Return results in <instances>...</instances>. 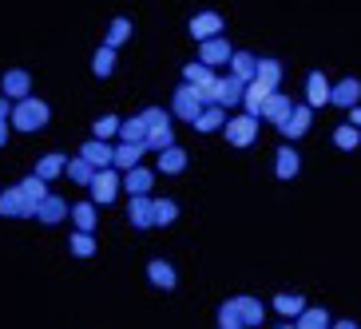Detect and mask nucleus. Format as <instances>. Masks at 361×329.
I'll return each mask as SVG.
<instances>
[{
  "mask_svg": "<svg viewBox=\"0 0 361 329\" xmlns=\"http://www.w3.org/2000/svg\"><path fill=\"white\" fill-rule=\"evenodd\" d=\"M290 111H294V104H290L282 92H270V99H266V107H262V119H270V123L278 128V123L290 116Z\"/></svg>",
  "mask_w": 361,
  "mask_h": 329,
  "instance_id": "27",
  "label": "nucleus"
},
{
  "mask_svg": "<svg viewBox=\"0 0 361 329\" xmlns=\"http://www.w3.org/2000/svg\"><path fill=\"white\" fill-rule=\"evenodd\" d=\"M92 72H96L99 80H107V75L116 72V48H107V44H104V48L92 56Z\"/></svg>",
  "mask_w": 361,
  "mask_h": 329,
  "instance_id": "37",
  "label": "nucleus"
},
{
  "mask_svg": "<svg viewBox=\"0 0 361 329\" xmlns=\"http://www.w3.org/2000/svg\"><path fill=\"white\" fill-rule=\"evenodd\" d=\"M187 163H191V159H187V151L175 147V143H171L167 151H159V170H163V175H183Z\"/></svg>",
  "mask_w": 361,
  "mask_h": 329,
  "instance_id": "25",
  "label": "nucleus"
},
{
  "mask_svg": "<svg viewBox=\"0 0 361 329\" xmlns=\"http://www.w3.org/2000/svg\"><path fill=\"white\" fill-rule=\"evenodd\" d=\"M68 179L72 182H80V187H92V179H96V167H92V163L84 159V155H80V159H72L68 163V170H64Z\"/></svg>",
  "mask_w": 361,
  "mask_h": 329,
  "instance_id": "34",
  "label": "nucleus"
},
{
  "mask_svg": "<svg viewBox=\"0 0 361 329\" xmlns=\"http://www.w3.org/2000/svg\"><path fill=\"white\" fill-rule=\"evenodd\" d=\"M191 36H195V40H211V36H223V16H219L214 8L195 12V16H191Z\"/></svg>",
  "mask_w": 361,
  "mask_h": 329,
  "instance_id": "9",
  "label": "nucleus"
},
{
  "mask_svg": "<svg viewBox=\"0 0 361 329\" xmlns=\"http://www.w3.org/2000/svg\"><path fill=\"white\" fill-rule=\"evenodd\" d=\"M202 96H199V87L195 84H183L179 92H175V99H171V116H179V119H191L195 123V116L202 111Z\"/></svg>",
  "mask_w": 361,
  "mask_h": 329,
  "instance_id": "3",
  "label": "nucleus"
},
{
  "mask_svg": "<svg viewBox=\"0 0 361 329\" xmlns=\"http://www.w3.org/2000/svg\"><path fill=\"white\" fill-rule=\"evenodd\" d=\"M0 92L16 104V99H28V92H32V75L24 72V68H8L4 72V80H0Z\"/></svg>",
  "mask_w": 361,
  "mask_h": 329,
  "instance_id": "6",
  "label": "nucleus"
},
{
  "mask_svg": "<svg viewBox=\"0 0 361 329\" xmlns=\"http://www.w3.org/2000/svg\"><path fill=\"white\" fill-rule=\"evenodd\" d=\"M306 104L310 107H326L329 104V80H326V72H310L306 75Z\"/></svg>",
  "mask_w": 361,
  "mask_h": 329,
  "instance_id": "17",
  "label": "nucleus"
},
{
  "mask_svg": "<svg viewBox=\"0 0 361 329\" xmlns=\"http://www.w3.org/2000/svg\"><path fill=\"white\" fill-rule=\"evenodd\" d=\"M68 246H72L75 258H96V238H92L87 230H75L72 238H68Z\"/></svg>",
  "mask_w": 361,
  "mask_h": 329,
  "instance_id": "39",
  "label": "nucleus"
},
{
  "mask_svg": "<svg viewBox=\"0 0 361 329\" xmlns=\"http://www.w3.org/2000/svg\"><path fill=\"white\" fill-rule=\"evenodd\" d=\"M243 92H246L243 80H234V75H223V80L214 84V104H219V107H234V104H243Z\"/></svg>",
  "mask_w": 361,
  "mask_h": 329,
  "instance_id": "12",
  "label": "nucleus"
},
{
  "mask_svg": "<svg viewBox=\"0 0 361 329\" xmlns=\"http://www.w3.org/2000/svg\"><path fill=\"white\" fill-rule=\"evenodd\" d=\"M116 199H119V170L116 167L96 170V179H92V202L104 206V202H116Z\"/></svg>",
  "mask_w": 361,
  "mask_h": 329,
  "instance_id": "4",
  "label": "nucleus"
},
{
  "mask_svg": "<svg viewBox=\"0 0 361 329\" xmlns=\"http://www.w3.org/2000/svg\"><path fill=\"white\" fill-rule=\"evenodd\" d=\"M255 80H258V84H266V87H274V92H278V84H282V64H278V60H258Z\"/></svg>",
  "mask_w": 361,
  "mask_h": 329,
  "instance_id": "35",
  "label": "nucleus"
},
{
  "mask_svg": "<svg viewBox=\"0 0 361 329\" xmlns=\"http://www.w3.org/2000/svg\"><path fill=\"white\" fill-rule=\"evenodd\" d=\"M147 282L155 290H175L179 278H175V266H171L167 258H151V262H147Z\"/></svg>",
  "mask_w": 361,
  "mask_h": 329,
  "instance_id": "13",
  "label": "nucleus"
},
{
  "mask_svg": "<svg viewBox=\"0 0 361 329\" xmlns=\"http://www.w3.org/2000/svg\"><path fill=\"white\" fill-rule=\"evenodd\" d=\"M139 119L147 123V131H155V128H167L171 123V111H163V107H147V111H139Z\"/></svg>",
  "mask_w": 361,
  "mask_h": 329,
  "instance_id": "43",
  "label": "nucleus"
},
{
  "mask_svg": "<svg viewBox=\"0 0 361 329\" xmlns=\"http://www.w3.org/2000/svg\"><path fill=\"white\" fill-rule=\"evenodd\" d=\"M226 123V107L211 104V107H202L199 116H195V131H202V135H211V131H223Z\"/></svg>",
  "mask_w": 361,
  "mask_h": 329,
  "instance_id": "19",
  "label": "nucleus"
},
{
  "mask_svg": "<svg viewBox=\"0 0 361 329\" xmlns=\"http://www.w3.org/2000/svg\"><path fill=\"white\" fill-rule=\"evenodd\" d=\"M274 309H278V314H286V318H298V314L306 309V297H302V294H278L274 297Z\"/></svg>",
  "mask_w": 361,
  "mask_h": 329,
  "instance_id": "41",
  "label": "nucleus"
},
{
  "mask_svg": "<svg viewBox=\"0 0 361 329\" xmlns=\"http://www.w3.org/2000/svg\"><path fill=\"white\" fill-rule=\"evenodd\" d=\"M223 135H226V143H231V147H250V143L258 139V116L243 111L238 119H226Z\"/></svg>",
  "mask_w": 361,
  "mask_h": 329,
  "instance_id": "2",
  "label": "nucleus"
},
{
  "mask_svg": "<svg viewBox=\"0 0 361 329\" xmlns=\"http://www.w3.org/2000/svg\"><path fill=\"white\" fill-rule=\"evenodd\" d=\"M350 123L361 131V104H357V107H350Z\"/></svg>",
  "mask_w": 361,
  "mask_h": 329,
  "instance_id": "45",
  "label": "nucleus"
},
{
  "mask_svg": "<svg viewBox=\"0 0 361 329\" xmlns=\"http://www.w3.org/2000/svg\"><path fill=\"white\" fill-rule=\"evenodd\" d=\"M151 187H155V175L147 167H131L128 179H123V191L128 194H151Z\"/></svg>",
  "mask_w": 361,
  "mask_h": 329,
  "instance_id": "24",
  "label": "nucleus"
},
{
  "mask_svg": "<svg viewBox=\"0 0 361 329\" xmlns=\"http://www.w3.org/2000/svg\"><path fill=\"white\" fill-rule=\"evenodd\" d=\"M8 143V119H0V147Z\"/></svg>",
  "mask_w": 361,
  "mask_h": 329,
  "instance_id": "46",
  "label": "nucleus"
},
{
  "mask_svg": "<svg viewBox=\"0 0 361 329\" xmlns=\"http://www.w3.org/2000/svg\"><path fill=\"white\" fill-rule=\"evenodd\" d=\"M334 147H341V151H357V147H361V131L353 128V123H341V128L334 131Z\"/></svg>",
  "mask_w": 361,
  "mask_h": 329,
  "instance_id": "38",
  "label": "nucleus"
},
{
  "mask_svg": "<svg viewBox=\"0 0 361 329\" xmlns=\"http://www.w3.org/2000/svg\"><path fill=\"white\" fill-rule=\"evenodd\" d=\"M219 329H246V321H243V314H238V302H223L219 306Z\"/></svg>",
  "mask_w": 361,
  "mask_h": 329,
  "instance_id": "36",
  "label": "nucleus"
},
{
  "mask_svg": "<svg viewBox=\"0 0 361 329\" xmlns=\"http://www.w3.org/2000/svg\"><path fill=\"white\" fill-rule=\"evenodd\" d=\"M278 329H294V325H278Z\"/></svg>",
  "mask_w": 361,
  "mask_h": 329,
  "instance_id": "48",
  "label": "nucleus"
},
{
  "mask_svg": "<svg viewBox=\"0 0 361 329\" xmlns=\"http://www.w3.org/2000/svg\"><path fill=\"white\" fill-rule=\"evenodd\" d=\"M16 187H20V194H24L28 202H36V206H40V202L48 199V194H52V191H48V182H44L40 175H28V179L16 182Z\"/></svg>",
  "mask_w": 361,
  "mask_h": 329,
  "instance_id": "33",
  "label": "nucleus"
},
{
  "mask_svg": "<svg viewBox=\"0 0 361 329\" xmlns=\"http://www.w3.org/2000/svg\"><path fill=\"white\" fill-rule=\"evenodd\" d=\"M310 123H314V107L302 104V107H294V111H290V116L278 123V131H282L286 139H302V135L310 131Z\"/></svg>",
  "mask_w": 361,
  "mask_h": 329,
  "instance_id": "7",
  "label": "nucleus"
},
{
  "mask_svg": "<svg viewBox=\"0 0 361 329\" xmlns=\"http://www.w3.org/2000/svg\"><path fill=\"white\" fill-rule=\"evenodd\" d=\"M119 123H123L119 116H99L96 123H92V139H111V135H119Z\"/></svg>",
  "mask_w": 361,
  "mask_h": 329,
  "instance_id": "42",
  "label": "nucleus"
},
{
  "mask_svg": "<svg viewBox=\"0 0 361 329\" xmlns=\"http://www.w3.org/2000/svg\"><path fill=\"white\" fill-rule=\"evenodd\" d=\"M298 170H302V155L294 147H282L274 155V175L278 179H298Z\"/></svg>",
  "mask_w": 361,
  "mask_h": 329,
  "instance_id": "21",
  "label": "nucleus"
},
{
  "mask_svg": "<svg viewBox=\"0 0 361 329\" xmlns=\"http://www.w3.org/2000/svg\"><path fill=\"white\" fill-rule=\"evenodd\" d=\"M294 329H329V309L314 306V309H302L294 321Z\"/></svg>",
  "mask_w": 361,
  "mask_h": 329,
  "instance_id": "32",
  "label": "nucleus"
},
{
  "mask_svg": "<svg viewBox=\"0 0 361 329\" xmlns=\"http://www.w3.org/2000/svg\"><path fill=\"white\" fill-rule=\"evenodd\" d=\"M0 214L4 218H36V202L24 199L20 187H8V191H0Z\"/></svg>",
  "mask_w": 361,
  "mask_h": 329,
  "instance_id": "5",
  "label": "nucleus"
},
{
  "mask_svg": "<svg viewBox=\"0 0 361 329\" xmlns=\"http://www.w3.org/2000/svg\"><path fill=\"white\" fill-rule=\"evenodd\" d=\"M48 119H52V107L44 104V99L28 96V99H16V104H12L8 123H12L16 131H24V135H32V131H44V128H48Z\"/></svg>",
  "mask_w": 361,
  "mask_h": 329,
  "instance_id": "1",
  "label": "nucleus"
},
{
  "mask_svg": "<svg viewBox=\"0 0 361 329\" xmlns=\"http://www.w3.org/2000/svg\"><path fill=\"white\" fill-rule=\"evenodd\" d=\"M231 44L223 40V36H211V40H199V60L202 64H211V68H219V64H231Z\"/></svg>",
  "mask_w": 361,
  "mask_h": 329,
  "instance_id": "10",
  "label": "nucleus"
},
{
  "mask_svg": "<svg viewBox=\"0 0 361 329\" xmlns=\"http://www.w3.org/2000/svg\"><path fill=\"white\" fill-rule=\"evenodd\" d=\"M171 143H175V128H155V131H147V139H143V147H147V155H159V151H167Z\"/></svg>",
  "mask_w": 361,
  "mask_h": 329,
  "instance_id": "29",
  "label": "nucleus"
},
{
  "mask_svg": "<svg viewBox=\"0 0 361 329\" xmlns=\"http://www.w3.org/2000/svg\"><path fill=\"white\" fill-rule=\"evenodd\" d=\"M68 214H72V206H68L64 199H60V194H48V199L40 202V206H36V218H40L44 226H60L68 218Z\"/></svg>",
  "mask_w": 361,
  "mask_h": 329,
  "instance_id": "11",
  "label": "nucleus"
},
{
  "mask_svg": "<svg viewBox=\"0 0 361 329\" xmlns=\"http://www.w3.org/2000/svg\"><path fill=\"white\" fill-rule=\"evenodd\" d=\"M143 155H147V147H143V143H123V139H119L116 163H111V167H116V170H131V167H139V159H143Z\"/></svg>",
  "mask_w": 361,
  "mask_h": 329,
  "instance_id": "20",
  "label": "nucleus"
},
{
  "mask_svg": "<svg viewBox=\"0 0 361 329\" xmlns=\"http://www.w3.org/2000/svg\"><path fill=\"white\" fill-rule=\"evenodd\" d=\"M255 72H258V56H250V52H231V75H234V80L250 84V80H255Z\"/></svg>",
  "mask_w": 361,
  "mask_h": 329,
  "instance_id": "22",
  "label": "nucleus"
},
{
  "mask_svg": "<svg viewBox=\"0 0 361 329\" xmlns=\"http://www.w3.org/2000/svg\"><path fill=\"white\" fill-rule=\"evenodd\" d=\"M128 40H131V20H128V16H116V20L107 24V36H104V44L119 52V48H123Z\"/></svg>",
  "mask_w": 361,
  "mask_h": 329,
  "instance_id": "28",
  "label": "nucleus"
},
{
  "mask_svg": "<svg viewBox=\"0 0 361 329\" xmlns=\"http://www.w3.org/2000/svg\"><path fill=\"white\" fill-rule=\"evenodd\" d=\"M8 116H12V99L0 96V119H8Z\"/></svg>",
  "mask_w": 361,
  "mask_h": 329,
  "instance_id": "44",
  "label": "nucleus"
},
{
  "mask_svg": "<svg viewBox=\"0 0 361 329\" xmlns=\"http://www.w3.org/2000/svg\"><path fill=\"white\" fill-rule=\"evenodd\" d=\"M270 92H274V87H266V84H258V80H250V84H246V92H243V107L250 111V116L262 119V107H266V99H270Z\"/></svg>",
  "mask_w": 361,
  "mask_h": 329,
  "instance_id": "18",
  "label": "nucleus"
},
{
  "mask_svg": "<svg viewBox=\"0 0 361 329\" xmlns=\"http://www.w3.org/2000/svg\"><path fill=\"white\" fill-rule=\"evenodd\" d=\"M64 170H68V159L60 155V151H48V155H40V159H36V170H32V175H40L44 182H56Z\"/></svg>",
  "mask_w": 361,
  "mask_h": 329,
  "instance_id": "15",
  "label": "nucleus"
},
{
  "mask_svg": "<svg viewBox=\"0 0 361 329\" xmlns=\"http://www.w3.org/2000/svg\"><path fill=\"white\" fill-rule=\"evenodd\" d=\"M119 139H123V143H143V139H147V123H143V119H123V123H119Z\"/></svg>",
  "mask_w": 361,
  "mask_h": 329,
  "instance_id": "40",
  "label": "nucleus"
},
{
  "mask_svg": "<svg viewBox=\"0 0 361 329\" xmlns=\"http://www.w3.org/2000/svg\"><path fill=\"white\" fill-rule=\"evenodd\" d=\"M329 104L357 107L361 104V80L357 75H345V80H338V84H329Z\"/></svg>",
  "mask_w": 361,
  "mask_h": 329,
  "instance_id": "8",
  "label": "nucleus"
},
{
  "mask_svg": "<svg viewBox=\"0 0 361 329\" xmlns=\"http://www.w3.org/2000/svg\"><path fill=\"white\" fill-rule=\"evenodd\" d=\"M329 329H357L353 321H329Z\"/></svg>",
  "mask_w": 361,
  "mask_h": 329,
  "instance_id": "47",
  "label": "nucleus"
},
{
  "mask_svg": "<svg viewBox=\"0 0 361 329\" xmlns=\"http://www.w3.org/2000/svg\"><path fill=\"white\" fill-rule=\"evenodd\" d=\"M183 80H187V84H195V87H214V84H219L214 68H211V64H202V60H195V64L183 68Z\"/></svg>",
  "mask_w": 361,
  "mask_h": 329,
  "instance_id": "23",
  "label": "nucleus"
},
{
  "mask_svg": "<svg viewBox=\"0 0 361 329\" xmlns=\"http://www.w3.org/2000/svg\"><path fill=\"white\" fill-rule=\"evenodd\" d=\"M179 218V202L175 199H151V226H171Z\"/></svg>",
  "mask_w": 361,
  "mask_h": 329,
  "instance_id": "26",
  "label": "nucleus"
},
{
  "mask_svg": "<svg viewBox=\"0 0 361 329\" xmlns=\"http://www.w3.org/2000/svg\"><path fill=\"white\" fill-rule=\"evenodd\" d=\"M72 223H75V230H87V234L96 230V223H99L96 218V202H75L72 206Z\"/></svg>",
  "mask_w": 361,
  "mask_h": 329,
  "instance_id": "31",
  "label": "nucleus"
},
{
  "mask_svg": "<svg viewBox=\"0 0 361 329\" xmlns=\"http://www.w3.org/2000/svg\"><path fill=\"white\" fill-rule=\"evenodd\" d=\"M234 302H238V314H243V321H246V325H262L266 309H262V302H258V297L243 294V297H234Z\"/></svg>",
  "mask_w": 361,
  "mask_h": 329,
  "instance_id": "30",
  "label": "nucleus"
},
{
  "mask_svg": "<svg viewBox=\"0 0 361 329\" xmlns=\"http://www.w3.org/2000/svg\"><path fill=\"white\" fill-rule=\"evenodd\" d=\"M87 163L96 170H104V167H111L116 163V147H107V139H92V143H84V151H80Z\"/></svg>",
  "mask_w": 361,
  "mask_h": 329,
  "instance_id": "14",
  "label": "nucleus"
},
{
  "mask_svg": "<svg viewBox=\"0 0 361 329\" xmlns=\"http://www.w3.org/2000/svg\"><path fill=\"white\" fill-rule=\"evenodd\" d=\"M128 223L135 226V230H151V194H131Z\"/></svg>",
  "mask_w": 361,
  "mask_h": 329,
  "instance_id": "16",
  "label": "nucleus"
}]
</instances>
